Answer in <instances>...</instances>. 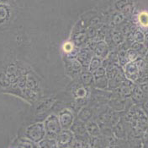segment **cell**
Listing matches in <instances>:
<instances>
[{"instance_id":"6da1fadb","label":"cell","mask_w":148,"mask_h":148,"mask_svg":"<svg viewBox=\"0 0 148 148\" xmlns=\"http://www.w3.org/2000/svg\"><path fill=\"white\" fill-rule=\"evenodd\" d=\"M28 137L34 141H40L41 140L43 136L45 135V131L43 126L41 124H35L30 126L26 132Z\"/></svg>"},{"instance_id":"7a4b0ae2","label":"cell","mask_w":148,"mask_h":148,"mask_svg":"<svg viewBox=\"0 0 148 148\" xmlns=\"http://www.w3.org/2000/svg\"><path fill=\"white\" fill-rule=\"evenodd\" d=\"M73 143V135L70 131H63L60 133L57 138V147L59 148H68Z\"/></svg>"},{"instance_id":"3957f363","label":"cell","mask_w":148,"mask_h":148,"mask_svg":"<svg viewBox=\"0 0 148 148\" xmlns=\"http://www.w3.org/2000/svg\"><path fill=\"white\" fill-rule=\"evenodd\" d=\"M60 124L58 123L57 119L54 116H51L46 121V131L50 137L53 138L60 132Z\"/></svg>"},{"instance_id":"277c9868","label":"cell","mask_w":148,"mask_h":148,"mask_svg":"<svg viewBox=\"0 0 148 148\" xmlns=\"http://www.w3.org/2000/svg\"><path fill=\"white\" fill-rule=\"evenodd\" d=\"M71 123H72V116L69 114V113L62 115V118H61V124H62V125L64 128H66V126H69Z\"/></svg>"},{"instance_id":"5b68a950","label":"cell","mask_w":148,"mask_h":148,"mask_svg":"<svg viewBox=\"0 0 148 148\" xmlns=\"http://www.w3.org/2000/svg\"><path fill=\"white\" fill-rule=\"evenodd\" d=\"M127 69H126V73L127 75L129 76V78L131 79V75H136L137 74V68L136 66L134 65V64H130L129 65H127Z\"/></svg>"},{"instance_id":"8992f818","label":"cell","mask_w":148,"mask_h":148,"mask_svg":"<svg viewBox=\"0 0 148 148\" xmlns=\"http://www.w3.org/2000/svg\"><path fill=\"white\" fill-rule=\"evenodd\" d=\"M40 146V148H55V143L51 140H42Z\"/></svg>"}]
</instances>
